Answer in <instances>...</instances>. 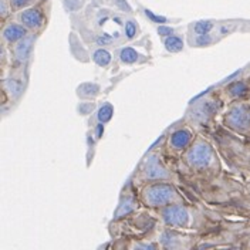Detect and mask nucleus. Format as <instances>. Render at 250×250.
<instances>
[{"mask_svg": "<svg viewBox=\"0 0 250 250\" xmlns=\"http://www.w3.org/2000/svg\"><path fill=\"white\" fill-rule=\"evenodd\" d=\"M175 196V190L168 184H154L145 189V201L151 206L167 205Z\"/></svg>", "mask_w": 250, "mask_h": 250, "instance_id": "nucleus-1", "label": "nucleus"}, {"mask_svg": "<svg viewBox=\"0 0 250 250\" xmlns=\"http://www.w3.org/2000/svg\"><path fill=\"white\" fill-rule=\"evenodd\" d=\"M212 159V149L208 144L199 142L188 152V161L192 167L203 168L208 167Z\"/></svg>", "mask_w": 250, "mask_h": 250, "instance_id": "nucleus-2", "label": "nucleus"}, {"mask_svg": "<svg viewBox=\"0 0 250 250\" xmlns=\"http://www.w3.org/2000/svg\"><path fill=\"white\" fill-rule=\"evenodd\" d=\"M226 121L236 129H246L250 126V108L246 105H236L229 111Z\"/></svg>", "mask_w": 250, "mask_h": 250, "instance_id": "nucleus-3", "label": "nucleus"}, {"mask_svg": "<svg viewBox=\"0 0 250 250\" xmlns=\"http://www.w3.org/2000/svg\"><path fill=\"white\" fill-rule=\"evenodd\" d=\"M19 20L23 26H26L27 29L31 30H39L43 27L44 24V13L42 12V9L39 7H30V9H24L20 15Z\"/></svg>", "mask_w": 250, "mask_h": 250, "instance_id": "nucleus-4", "label": "nucleus"}, {"mask_svg": "<svg viewBox=\"0 0 250 250\" xmlns=\"http://www.w3.org/2000/svg\"><path fill=\"white\" fill-rule=\"evenodd\" d=\"M164 220L168 226H176V228H182L185 226L189 220L188 212L185 208L179 206V205H173V206H168L164 213Z\"/></svg>", "mask_w": 250, "mask_h": 250, "instance_id": "nucleus-5", "label": "nucleus"}, {"mask_svg": "<svg viewBox=\"0 0 250 250\" xmlns=\"http://www.w3.org/2000/svg\"><path fill=\"white\" fill-rule=\"evenodd\" d=\"M27 36V27L23 24H16L10 23L3 29V39L9 43L13 44L16 42H20L21 39H24Z\"/></svg>", "mask_w": 250, "mask_h": 250, "instance_id": "nucleus-6", "label": "nucleus"}, {"mask_svg": "<svg viewBox=\"0 0 250 250\" xmlns=\"http://www.w3.org/2000/svg\"><path fill=\"white\" fill-rule=\"evenodd\" d=\"M33 37H24L19 42V44L15 48V56L16 60L19 62H26L30 57L31 48H33Z\"/></svg>", "mask_w": 250, "mask_h": 250, "instance_id": "nucleus-7", "label": "nucleus"}, {"mask_svg": "<svg viewBox=\"0 0 250 250\" xmlns=\"http://www.w3.org/2000/svg\"><path fill=\"white\" fill-rule=\"evenodd\" d=\"M145 175L146 178L149 179H162V178H167L168 176V172L165 171V168H162L155 159L149 161L148 165H146V169H145Z\"/></svg>", "mask_w": 250, "mask_h": 250, "instance_id": "nucleus-8", "label": "nucleus"}, {"mask_svg": "<svg viewBox=\"0 0 250 250\" xmlns=\"http://www.w3.org/2000/svg\"><path fill=\"white\" fill-rule=\"evenodd\" d=\"M189 141H190V132H188L185 129H179V131L173 132V135H172L171 138V144L172 146L181 149V148L187 146L188 144H189Z\"/></svg>", "mask_w": 250, "mask_h": 250, "instance_id": "nucleus-9", "label": "nucleus"}, {"mask_svg": "<svg viewBox=\"0 0 250 250\" xmlns=\"http://www.w3.org/2000/svg\"><path fill=\"white\" fill-rule=\"evenodd\" d=\"M165 47L171 53H178L184 48V42L178 36H168L165 39Z\"/></svg>", "mask_w": 250, "mask_h": 250, "instance_id": "nucleus-10", "label": "nucleus"}, {"mask_svg": "<svg viewBox=\"0 0 250 250\" xmlns=\"http://www.w3.org/2000/svg\"><path fill=\"white\" fill-rule=\"evenodd\" d=\"M100 91V87L93 83H85L78 87V95L81 97H95Z\"/></svg>", "mask_w": 250, "mask_h": 250, "instance_id": "nucleus-11", "label": "nucleus"}, {"mask_svg": "<svg viewBox=\"0 0 250 250\" xmlns=\"http://www.w3.org/2000/svg\"><path fill=\"white\" fill-rule=\"evenodd\" d=\"M93 59H94V62H97L98 65L104 67V65H108L109 62H111V54H109L107 50L100 48V50H97V51L94 53Z\"/></svg>", "mask_w": 250, "mask_h": 250, "instance_id": "nucleus-12", "label": "nucleus"}, {"mask_svg": "<svg viewBox=\"0 0 250 250\" xmlns=\"http://www.w3.org/2000/svg\"><path fill=\"white\" fill-rule=\"evenodd\" d=\"M112 112H114V109H112V105H109V104H105V105H103L100 111H98V120L104 124V123H107L111 120V117H112Z\"/></svg>", "mask_w": 250, "mask_h": 250, "instance_id": "nucleus-13", "label": "nucleus"}, {"mask_svg": "<svg viewBox=\"0 0 250 250\" xmlns=\"http://www.w3.org/2000/svg\"><path fill=\"white\" fill-rule=\"evenodd\" d=\"M134 208H135V205H134V202L132 201H129V199H126L120 208H118V210H117V218H123V216H125V215H128L129 212H132L134 210Z\"/></svg>", "mask_w": 250, "mask_h": 250, "instance_id": "nucleus-14", "label": "nucleus"}, {"mask_svg": "<svg viewBox=\"0 0 250 250\" xmlns=\"http://www.w3.org/2000/svg\"><path fill=\"white\" fill-rule=\"evenodd\" d=\"M137 59H138V54H137V51L132 50V48H124V50L121 51V60L124 62L131 64V62H137Z\"/></svg>", "mask_w": 250, "mask_h": 250, "instance_id": "nucleus-15", "label": "nucleus"}, {"mask_svg": "<svg viewBox=\"0 0 250 250\" xmlns=\"http://www.w3.org/2000/svg\"><path fill=\"white\" fill-rule=\"evenodd\" d=\"M212 27H213V24L210 21H198L195 24V31L198 34H206V33H209Z\"/></svg>", "mask_w": 250, "mask_h": 250, "instance_id": "nucleus-16", "label": "nucleus"}, {"mask_svg": "<svg viewBox=\"0 0 250 250\" xmlns=\"http://www.w3.org/2000/svg\"><path fill=\"white\" fill-rule=\"evenodd\" d=\"M83 4H84V0H64V6L68 12H76L78 9H81Z\"/></svg>", "mask_w": 250, "mask_h": 250, "instance_id": "nucleus-17", "label": "nucleus"}, {"mask_svg": "<svg viewBox=\"0 0 250 250\" xmlns=\"http://www.w3.org/2000/svg\"><path fill=\"white\" fill-rule=\"evenodd\" d=\"M34 0H10V7L15 10H21L27 6H30Z\"/></svg>", "mask_w": 250, "mask_h": 250, "instance_id": "nucleus-18", "label": "nucleus"}, {"mask_svg": "<svg viewBox=\"0 0 250 250\" xmlns=\"http://www.w3.org/2000/svg\"><path fill=\"white\" fill-rule=\"evenodd\" d=\"M144 13L146 17H149L152 21H155V23H161V24H164V23H167L168 21V19L167 17H164V16H158L155 15L154 12H151V10H144Z\"/></svg>", "mask_w": 250, "mask_h": 250, "instance_id": "nucleus-19", "label": "nucleus"}, {"mask_svg": "<svg viewBox=\"0 0 250 250\" xmlns=\"http://www.w3.org/2000/svg\"><path fill=\"white\" fill-rule=\"evenodd\" d=\"M125 34H126V37L128 39H132L135 34H137V26H135V23L134 21H126L125 23Z\"/></svg>", "mask_w": 250, "mask_h": 250, "instance_id": "nucleus-20", "label": "nucleus"}, {"mask_svg": "<svg viewBox=\"0 0 250 250\" xmlns=\"http://www.w3.org/2000/svg\"><path fill=\"white\" fill-rule=\"evenodd\" d=\"M4 85H6V88L7 90H10V93L13 94H20V90H21V87H20V84H17L16 83V80H7L6 83H4Z\"/></svg>", "mask_w": 250, "mask_h": 250, "instance_id": "nucleus-21", "label": "nucleus"}, {"mask_svg": "<svg viewBox=\"0 0 250 250\" xmlns=\"http://www.w3.org/2000/svg\"><path fill=\"white\" fill-rule=\"evenodd\" d=\"M94 103H81L80 105H78V112L80 114H83V115H87V114H90L91 111L94 109Z\"/></svg>", "mask_w": 250, "mask_h": 250, "instance_id": "nucleus-22", "label": "nucleus"}, {"mask_svg": "<svg viewBox=\"0 0 250 250\" xmlns=\"http://www.w3.org/2000/svg\"><path fill=\"white\" fill-rule=\"evenodd\" d=\"M245 91H246V87L242 83H236L230 87V93L233 95H242V94H245Z\"/></svg>", "mask_w": 250, "mask_h": 250, "instance_id": "nucleus-23", "label": "nucleus"}, {"mask_svg": "<svg viewBox=\"0 0 250 250\" xmlns=\"http://www.w3.org/2000/svg\"><path fill=\"white\" fill-rule=\"evenodd\" d=\"M196 43H198L199 46H208V44L210 43V37H209V34H208V33H206V34H198Z\"/></svg>", "mask_w": 250, "mask_h": 250, "instance_id": "nucleus-24", "label": "nucleus"}, {"mask_svg": "<svg viewBox=\"0 0 250 250\" xmlns=\"http://www.w3.org/2000/svg\"><path fill=\"white\" fill-rule=\"evenodd\" d=\"M158 33L161 36H172L173 34V29L172 27H167V26H159L158 27Z\"/></svg>", "mask_w": 250, "mask_h": 250, "instance_id": "nucleus-25", "label": "nucleus"}, {"mask_svg": "<svg viewBox=\"0 0 250 250\" xmlns=\"http://www.w3.org/2000/svg\"><path fill=\"white\" fill-rule=\"evenodd\" d=\"M117 3L120 4V7L123 9V10H126V12H131V7H129V4L124 1V0H117Z\"/></svg>", "mask_w": 250, "mask_h": 250, "instance_id": "nucleus-26", "label": "nucleus"}, {"mask_svg": "<svg viewBox=\"0 0 250 250\" xmlns=\"http://www.w3.org/2000/svg\"><path fill=\"white\" fill-rule=\"evenodd\" d=\"M0 7H1V17H6L9 12H7V6H6V1H4V0H1Z\"/></svg>", "mask_w": 250, "mask_h": 250, "instance_id": "nucleus-27", "label": "nucleus"}, {"mask_svg": "<svg viewBox=\"0 0 250 250\" xmlns=\"http://www.w3.org/2000/svg\"><path fill=\"white\" fill-rule=\"evenodd\" d=\"M103 131H104V126H103V124H100L98 126H97V137H98V138L101 137Z\"/></svg>", "mask_w": 250, "mask_h": 250, "instance_id": "nucleus-28", "label": "nucleus"}]
</instances>
